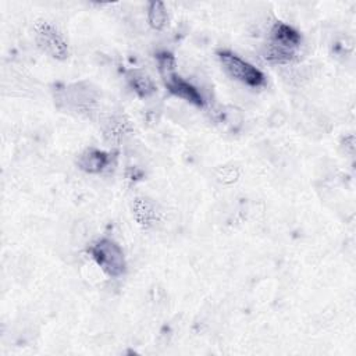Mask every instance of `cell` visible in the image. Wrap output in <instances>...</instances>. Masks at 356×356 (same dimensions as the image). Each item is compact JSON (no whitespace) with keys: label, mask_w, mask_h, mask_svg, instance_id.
<instances>
[{"label":"cell","mask_w":356,"mask_h":356,"mask_svg":"<svg viewBox=\"0 0 356 356\" xmlns=\"http://www.w3.org/2000/svg\"><path fill=\"white\" fill-rule=\"evenodd\" d=\"M300 43L302 36L296 29L284 22H275L264 46L263 57L271 64H288L295 58Z\"/></svg>","instance_id":"6da1fadb"},{"label":"cell","mask_w":356,"mask_h":356,"mask_svg":"<svg viewBox=\"0 0 356 356\" xmlns=\"http://www.w3.org/2000/svg\"><path fill=\"white\" fill-rule=\"evenodd\" d=\"M92 259L111 278L121 277L127 270V260L122 248L110 238L96 241L89 249Z\"/></svg>","instance_id":"7a4b0ae2"},{"label":"cell","mask_w":356,"mask_h":356,"mask_svg":"<svg viewBox=\"0 0 356 356\" xmlns=\"http://www.w3.org/2000/svg\"><path fill=\"white\" fill-rule=\"evenodd\" d=\"M159 65H160V71L165 83V88L175 96L202 107L203 106V97L200 95V92L191 85L189 82H186L185 79H182L181 76H178L174 71L175 68V60L171 54L164 53L159 56Z\"/></svg>","instance_id":"3957f363"},{"label":"cell","mask_w":356,"mask_h":356,"mask_svg":"<svg viewBox=\"0 0 356 356\" xmlns=\"http://www.w3.org/2000/svg\"><path fill=\"white\" fill-rule=\"evenodd\" d=\"M218 60L224 68V71L235 81H239L241 83L250 86V88H259L264 85L266 78L264 74L248 63L246 60L241 58L238 54L229 51V50H220L217 53Z\"/></svg>","instance_id":"277c9868"},{"label":"cell","mask_w":356,"mask_h":356,"mask_svg":"<svg viewBox=\"0 0 356 356\" xmlns=\"http://www.w3.org/2000/svg\"><path fill=\"white\" fill-rule=\"evenodd\" d=\"M35 40L38 47L51 58L63 61L70 54L64 35L49 21H39L35 24Z\"/></svg>","instance_id":"5b68a950"},{"label":"cell","mask_w":356,"mask_h":356,"mask_svg":"<svg viewBox=\"0 0 356 356\" xmlns=\"http://www.w3.org/2000/svg\"><path fill=\"white\" fill-rule=\"evenodd\" d=\"M132 216L138 225L147 229L152 228L160 218L157 204L145 196H138L132 202Z\"/></svg>","instance_id":"8992f818"},{"label":"cell","mask_w":356,"mask_h":356,"mask_svg":"<svg viewBox=\"0 0 356 356\" xmlns=\"http://www.w3.org/2000/svg\"><path fill=\"white\" fill-rule=\"evenodd\" d=\"M76 164L85 172L97 174V172L103 171L106 168V165L108 164V154L103 150L89 147L78 156Z\"/></svg>","instance_id":"52a82bcc"},{"label":"cell","mask_w":356,"mask_h":356,"mask_svg":"<svg viewBox=\"0 0 356 356\" xmlns=\"http://www.w3.org/2000/svg\"><path fill=\"white\" fill-rule=\"evenodd\" d=\"M128 79L131 83V88L135 90V93L139 97H149L156 92V86L152 81V78L140 71V70H134L128 74Z\"/></svg>","instance_id":"ba28073f"},{"label":"cell","mask_w":356,"mask_h":356,"mask_svg":"<svg viewBox=\"0 0 356 356\" xmlns=\"http://www.w3.org/2000/svg\"><path fill=\"white\" fill-rule=\"evenodd\" d=\"M167 19H168V14H167L164 3L150 1L149 7H147V22H149V25L156 31H161L165 26Z\"/></svg>","instance_id":"9c48e42d"},{"label":"cell","mask_w":356,"mask_h":356,"mask_svg":"<svg viewBox=\"0 0 356 356\" xmlns=\"http://www.w3.org/2000/svg\"><path fill=\"white\" fill-rule=\"evenodd\" d=\"M128 129H129L128 121H125L122 117H115L107 121L104 127V135L110 140H118Z\"/></svg>","instance_id":"30bf717a"},{"label":"cell","mask_w":356,"mask_h":356,"mask_svg":"<svg viewBox=\"0 0 356 356\" xmlns=\"http://www.w3.org/2000/svg\"><path fill=\"white\" fill-rule=\"evenodd\" d=\"M239 177V171L236 167H231V165H225L218 168L217 171V179L218 182L224 184V185H231L234 184Z\"/></svg>","instance_id":"8fae6325"}]
</instances>
